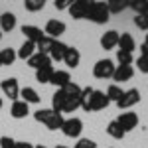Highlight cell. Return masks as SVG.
Listing matches in <instances>:
<instances>
[{
  "label": "cell",
  "mask_w": 148,
  "mask_h": 148,
  "mask_svg": "<svg viewBox=\"0 0 148 148\" xmlns=\"http://www.w3.org/2000/svg\"><path fill=\"white\" fill-rule=\"evenodd\" d=\"M63 95H65V107H63V113H75L81 107V87L77 83H67L63 89Z\"/></svg>",
  "instance_id": "6da1fadb"
},
{
  "label": "cell",
  "mask_w": 148,
  "mask_h": 148,
  "mask_svg": "<svg viewBox=\"0 0 148 148\" xmlns=\"http://www.w3.org/2000/svg\"><path fill=\"white\" fill-rule=\"evenodd\" d=\"M34 119L38 123H44L47 126V130H57V128H61L63 126V114L59 113H53L51 109H40V111H36L34 113Z\"/></svg>",
  "instance_id": "7a4b0ae2"
},
{
  "label": "cell",
  "mask_w": 148,
  "mask_h": 148,
  "mask_svg": "<svg viewBox=\"0 0 148 148\" xmlns=\"http://www.w3.org/2000/svg\"><path fill=\"white\" fill-rule=\"evenodd\" d=\"M109 18H111V14H109V8H107L105 2H91L87 20H91L95 24H107Z\"/></svg>",
  "instance_id": "3957f363"
},
{
  "label": "cell",
  "mask_w": 148,
  "mask_h": 148,
  "mask_svg": "<svg viewBox=\"0 0 148 148\" xmlns=\"http://www.w3.org/2000/svg\"><path fill=\"white\" fill-rule=\"evenodd\" d=\"M114 69H116V65H114L111 59H99L93 65V75L97 79H111L114 75Z\"/></svg>",
  "instance_id": "277c9868"
},
{
  "label": "cell",
  "mask_w": 148,
  "mask_h": 148,
  "mask_svg": "<svg viewBox=\"0 0 148 148\" xmlns=\"http://www.w3.org/2000/svg\"><path fill=\"white\" fill-rule=\"evenodd\" d=\"M81 130H83V121H81V119L71 116V119H65V121H63L61 132H63L67 138H79Z\"/></svg>",
  "instance_id": "5b68a950"
},
{
  "label": "cell",
  "mask_w": 148,
  "mask_h": 148,
  "mask_svg": "<svg viewBox=\"0 0 148 148\" xmlns=\"http://www.w3.org/2000/svg\"><path fill=\"white\" fill-rule=\"evenodd\" d=\"M89 6H91L89 0H75V2L69 4L67 10H69V14H71L73 20H83V18H87V14H89Z\"/></svg>",
  "instance_id": "8992f818"
},
{
  "label": "cell",
  "mask_w": 148,
  "mask_h": 148,
  "mask_svg": "<svg viewBox=\"0 0 148 148\" xmlns=\"http://www.w3.org/2000/svg\"><path fill=\"white\" fill-rule=\"evenodd\" d=\"M109 97L105 95V91H93L91 95V101H89V109H87V113L89 111H103V109H107L109 107Z\"/></svg>",
  "instance_id": "52a82bcc"
},
{
  "label": "cell",
  "mask_w": 148,
  "mask_h": 148,
  "mask_svg": "<svg viewBox=\"0 0 148 148\" xmlns=\"http://www.w3.org/2000/svg\"><path fill=\"white\" fill-rule=\"evenodd\" d=\"M65 30H67L65 22H61V20H47L44 34H46L47 38H51V40H57L61 34H65Z\"/></svg>",
  "instance_id": "ba28073f"
},
{
  "label": "cell",
  "mask_w": 148,
  "mask_h": 148,
  "mask_svg": "<svg viewBox=\"0 0 148 148\" xmlns=\"http://www.w3.org/2000/svg\"><path fill=\"white\" fill-rule=\"evenodd\" d=\"M0 87H2V93H4L6 97H10L12 101H18V97H20V85H18V79L8 77V79H4L2 83H0Z\"/></svg>",
  "instance_id": "9c48e42d"
},
{
  "label": "cell",
  "mask_w": 148,
  "mask_h": 148,
  "mask_svg": "<svg viewBox=\"0 0 148 148\" xmlns=\"http://www.w3.org/2000/svg\"><path fill=\"white\" fill-rule=\"evenodd\" d=\"M140 101V91L138 89H128V91L123 93V97L119 99V109H130V107H134L136 103Z\"/></svg>",
  "instance_id": "30bf717a"
},
{
  "label": "cell",
  "mask_w": 148,
  "mask_h": 148,
  "mask_svg": "<svg viewBox=\"0 0 148 148\" xmlns=\"http://www.w3.org/2000/svg\"><path fill=\"white\" fill-rule=\"evenodd\" d=\"M116 123H119V126L125 130V134H126L128 130H134L138 126V116H136V113H121Z\"/></svg>",
  "instance_id": "8fae6325"
},
{
  "label": "cell",
  "mask_w": 148,
  "mask_h": 148,
  "mask_svg": "<svg viewBox=\"0 0 148 148\" xmlns=\"http://www.w3.org/2000/svg\"><path fill=\"white\" fill-rule=\"evenodd\" d=\"M22 34L26 36L28 42H34V44H38V42L46 36L38 26H32V24H24V26H22Z\"/></svg>",
  "instance_id": "7c38bea8"
},
{
  "label": "cell",
  "mask_w": 148,
  "mask_h": 148,
  "mask_svg": "<svg viewBox=\"0 0 148 148\" xmlns=\"http://www.w3.org/2000/svg\"><path fill=\"white\" fill-rule=\"evenodd\" d=\"M51 85H56L57 89H63L67 83H71V75L69 71H63V69H53V75H51Z\"/></svg>",
  "instance_id": "4fadbf2b"
},
{
  "label": "cell",
  "mask_w": 148,
  "mask_h": 148,
  "mask_svg": "<svg viewBox=\"0 0 148 148\" xmlns=\"http://www.w3.org/2000/svg\"><path fill=\"white\" fill-rule=\"evenodd\" d=\"M132 75H134V69H132V65H116L113 79L116 81V83H125V81L132 79Z\"/></svg>",
  "instance_id": "5bb4252c"
},
{
  "label": "cell",
  "mask_w": 148,
  "mask_h": 148,
  "mask_svg": "<svg viewBox=\"0 0 148 148\" xmlns=\"http://www.w3.org/2000/svg\"><path fill=\"white\" fill-rule=\"evenodd\" d=\"M119 46V32L114 30H109L101 36V47L103 49H114Z\"/></svg>",
  "instance_id": "9a60e30c"
},
{
  "label": "cell",
  "mask_w": 148,
  "mask_h": 148,
  "mask_svg": "<svg viewBox=\"0 0 148 148\" xmlns=\"http://www.w3.org/2000/svg\"><path fill=\"white\" fill-rule=\"evenodd\" d=\"M119 47L121 51H126V53H132L136 49V44H134V38L130 34H119Z\"/></svg>",
  "instance_id": "2e32d148"
},
{
  "label": "cell",
  "mask_w": 148,
  "mask_h": 148,
  "mask_svg": "<svg viewBox=\"0 0 148 148\" xmlns=\"http://www.w3.org/2000/svg\"><path fill=\"white\" fill-rule=\"evenodd\" d=\"M63 61H65V65L71 69H75L79 65L81 61V53L77 47H67V51H65V56H63Z\"/></svg>",
  "instance_id": "e0dca14e"
},
{
  "label": "cell",
  "mask_w": 148,
  "mask_h": 148,
  "mask_svg": "<svg viewBox=\"0 0 148 148\" xmlns=\"http://www.w3.org/2000/svg\"><path fill=\"white\" fill-rule=\"evenodd\" d=\"M28 65L34 67V69H42V67L51 65V59H49V56H44V53H38V51H36L34 56L28 59Z\"/></svg>",
  "instance_id": "ac0fdd59"
},
{
  "label": "cell",
  "mask_w": 148,
  "mask_h": 148,
  "mask_svg": "<svg viewBox=\"0 0 148 148\" xmlns=\"http://www.w3.org/2000/svg\"><path fill=\"white\" fill-rule=\"evenodd\" d=\"M28 113H30L28 103H24V101H14V103H12L10 114L14 116V119H26V116H28Z\"/></svg>",
  "instance_id": "d6986e66"
},
{
  "label": "cell",
  "mask_w": 148,
  "mask_h": 148,
  "mask_svg": "<svg viewBox=\"0 0 148 148\" xmlns=\"http://www.w3.org/2000/svg\"><path fill=\"white\" fill-rule=\"evenodd\" d=\"M67 47L63 42H53V46H51V51H49V59L51 61H63V56H65V51H67Z\"/></svg>",
  "instance_id": "ffe728a7"
},
{
  "label": "cell",
  "mask_w": 148,
  "mask_h": 148,
  "mask_svg": "<svg viewBox=\"0 0 148 148\" xmlns=\"http://www.w3.org/2000/svg\"><path fill=\"white\" fill-rule=\"evenodd\" d=\"M16 28V16L12 12H4L0 16V32H12Z\"/></svg>",
  "instance_id": "44dd1931"
},
{
  "label": "cell",
  "mask_w": 148,
  "mask_h": 148,
  "mask_svg": "<svg viewBox=\"0 0 148 148\" xmlns=\"http://www.w3.org/2000/svg\"><path fill=\"white\" fill-rule=\"evenodd\" d=\"M20 97L28 105H38L40 103V95H38V91H36L34 87H24V89H20Z\"/></svg>",
  "instance_id": "7402d4cb"
},
{
  "label": "cell",
  "mask_w": 148,
  "mask_h": 148,
  "mask_svg": "<svg viewBox=\"0 0 148 148\" xmlns=\"http://www.w3.org/2000/svg\"><path fill=\"white\" fill-rule=\"evenodd\" d=\"M63 107H65V95H63L61 89H57L53 93V97H51V111L63 114Z\"/></svg>",
  "instance_id": "603a6c76"
},
{
  "label": "cell",
  "mask_w": 148,
  "mask_h": 148,
  "mask_svg": "<svg viewBox=\"0 0 148 148\" xmlns=\"http://www.w3.org/2000/svg\"><path fill=\"white\" fill-rule=\"evenodd\" d=\"M34 53H36V44L26 40L22 46H20V49L16 51V57H20V59H26V61H28V59L34 56Z\"/></svg>",
  "instance_id": "cb8c5ba5"
},
{
  "label": "cell",
  "mask_w": 148,
  "mask_h": 148,
  "mask_svg": "<svg viewBox=\"0 0 148 148\" xmlns=\"http://www.w3.org/2000/svg\"><path fill=\"white\" fill-rule=\"evenodd\" d=\"M107 134L111 138H114V140H123V138H125V130L119 126L116 121H111V123L107 125Z\"/></svg>",
  "instance_id": "d4e9b609"
},
{
  "label": "cell",
  "mask_w": 148,
  "mask_h": 148,
  "mask_svg": "<svg viewBox=\"0 0 148 148\" xmlns=\"http://www.w3.org/2000/svg\"><path fill=\"white\" fill-rule=\"evenodd\" d=\"M53 42L56 40H51V38H47V36H44L38 44H36V51L38 53H44V56H49V51H51V46H53Z\"/></svg>",
  "instance_id": "484cf974"
},
{
  "label": "cell",
  "mask_w": 148,
  "mask_h": 148,
  "mask_svg": "<svg viewBox=\"0 0 148 148\" xmlns=\"http://www.w3.org/2000/svg\"><path fill=\"white\" fill-rule=\"evenodd\" d=\"M51 75H53V67H51V65L36 69V81H38V83H49V81H51Z\"/></svg>",
  "instance_id": "4316f807"
},
{
  "label": "cell",
  "mask_w": 148,
  "mask_h": 148,
  "mask_svg": "<svg viewBox=\"0 0 148 148\" xmlns=\"http://www.w3.org/2000/svg\"><path fill=\"white\" fill-rule=\"evenodd\" d=\"M107 8H109V14H121L128 8V0H111L107 2Z\"/></svg>",
  "instance_id": "83f0119b"
},
{
  "label": "cell",
  "mask_w": 148,
  "mask_h": 148,
  "mask_svg": "<svg viewBox=\"0 0 148 148\" xmlns=\"http://www.w3.org/2000/svg\"><path fill=\"white\" fill-rule=\"evenodd\" d=\"M128 8L136 12V16L148 14V0H128Z\"/></svg>",
  "instance_id": "f1b7e54d"
},
{
  "label": "cell",
  "mask_w": 148,
  "mask_h": 148,
  "mask_svg": "<svg viewBox=\"0 0 148 148\" xmlns=\"http://www.w3.org/2000/svg\"><path fill=\"white\" fill-rule=\"evenodd\" d=\"M16 61V51L12 47H4L0 51V65H12Z\"/></svg>",
  "instance_id": "f546056e"
},
{
  "label": "cell",
  "mask_w": 148,
  "mask_h": 148,
  "mask_svg": "<svg viewBox=\"0 0 148 148\" xmlns=\"http://www.w3.org/2000/svg\"><path fill=\"white\" fill-rule=\"evenodd\" d=\"M123 89H121V85H116V83H113V85H109V89H107V97H109V101H114V103H119V99L123 97Z\"/></svg>",
  "instance_id": "4dcf8cb0"
},
{
  "label": "cell",
  "mask_w": 148,
  "mask_h": 148,
  "mask_svg": "<svg viewBox=\"0 0 148 148\" xmlns=\"http://www.w3.org/2000/svg\"><path fill=\"white\" fill-rule=\"evenodd\" d=\"M93 87H83L81 89V109L87 111L89 109V101H91V95H93Z\"/></svg>",
  "instance_id": "1f68e13d"
},
{
  "label": "cell",
  "mask_w": 148,
  "mask_h": 148,
  "mask_svg": "<svg viewBox=\"0 0 148 148\" xmlns=\"http://www.w3.org/2000/svg\"><path fill=\"white\" fill-rule=\"evenodd\" d=\"M44 6H46L44 0H26L24 2V8L28 12H40V10H44Z\"/></svg>",
  "instance_id": "d6a6232c"
},
{
  "label": "cell",
  "mask_w": 148,
  "mask_h": 148,
  "mask_svg": "<svg viewBox=\"0 0 148 148\" xmlns=\"http://www.w3.org/2000/svg\"><path fill=\"white\" fill-rule=\"evenodd\" d=\"M116 61L119 65H132V53H126V51H116Z\"/></svg>",
  "instance_id": "836d02e7"
},
{
  "label": "cell",
  "mask_w": 148,
  "mask_h": 148,
  "mask_svg": "<svg viewBox=\"0 0 148 148\" xmlns=\"http://www.w3.org/2000/svg\"><path fill=\"white\" fill-rule=\"evenodd\" d=\"M134 24H136V28H140V30L148 32V14H142V16H134Z\"/></svg>",
  "instance_id": "e575fe53"
},
{
  "label": "cell",
  "mask_w": 148,
  "mask_h": 148,
  "mask_svg": "<svg viewBox=\"0 0 148 148\" xmlns=\"http://www.w3.org/2000/svg\"><path fill=\"white\" fill-rule=\"evenodd\" d=\"M73 148H97V142H95V140H91V138H81V140Z\"/></svg>",
  "instance_id": "d590c367"
},
{
  "label": "cell",
  "mask_w": 148,
  "mask_h": 148,
  "mask_svg": "<svg viewBox=\"0 0 148 148\" xmlns=\"http://www.w3.org/2000/svg\"><path fill=\"white\" fill-rule=\"evenodd\" d=\"M136 67L140 73H148V57L146 56H140L136 59Z\"/></svg>",
  "instance_id": "8d00e7d4"
},
{
  "label": "cell",
  "mask_w": 148,
  "mask_h": 148,
  "mask_svg": "<svg viewBox=\"0 0 148 148\" xmlns=\"http://www.w3.org/2000/svg\"><path fill=\"white\" fill-rule=\"evenodd\" d=\"M0 148H16V140L10 136H2L0 138Z\"/></svg>",
  "instance_id": "74e56055"
},
{
  "label": "cell",
  "mask_w": 148,
  "mask_h": 148,
  "mask_svg": "<svg viewBox=\"0 0 148 148\" xmlns=\"http://www.w3.org/2000/svg\"><path fill=\"white\" fill-rule=\"evenodd\" d=\"M69 4H71L69 0H56V2H53V6H56L57 10H67Z\"/></svg>",
  "instance_id": "f35d334b"
},
{
  "label": "cell",
  "mask_w": 148,
  "mask_h": 148,
  "mask_svg": "<svg viewBox=\"0 0 148 148\" xmlns=\"http://www.w3.org/2000/svg\"><path fill=\"white\" fill-rule=\"evenodd\" d=\"M140 56H146L148 57V34H146V40L140 44Z\"/></svg>",
  "instance_id": "ab89813d"
},
{
  "label": "cell",
  "mask_w": 148,
  "mask_h": 148,
  "mask_svg": "<svg viewBox=\"0 0 148 148\" xmlns=\"http://www.w3.org/2000/svg\"><path fill=\"white\" fill-rule=\"evenodd\" d=\"M16 148H34V144H30V142H16Z\"/></svg>",
  "instance_id": "60d3db41"
},
{
  "label": "cell",
  "mask_w": 148,
  "mask_h": 148,
  "mask_svg": "<svg viewBox=\"0 0 148 148\" xmlns=\"http://www.w3.org/2000/svg\"><path fill=\"white\" fill-rule=\"evenodd\" d=\"M53 148H67V146H63V144H57V146H53Z\"/></svg>",
  "instance_id": "b9f144b4"
},
{
  "label": "cell",
  "mask_w": 148,
  "mask_h": 148,
  "mask_svg": "<svg viewBox=\"0 0 148 148\" xmlns=\"http://www.w3.org/2000/svg\"><path fill=\"white\" fill-rule=\"evenodd\" d=\"M34 148H47V146H44V144H38V146H34Z\"/></svg>",
  "instance_id": "7bdbcfd3"
},
{
  "label": "cell",
  "mask_w": 148,
  "mask_h": 148,
  "mask_svg": "<svg viewBox=\"0 0 148 148\" xmlns=\"http://www.w3.org/2000/svg\"><path fill=\"white\" fill-rule=\"evenodd\" d=\"M2 105H4V103H2V99H0V109H2Z\"/></svg>",
  "instance_id": "ee69618b"
},
{
  "label": "cell",
  "mask_w": 148,
  "mask_h": 148,
  "mask_svg": "<svg viewBox=\"0 0 148 148\" xmlns=\"http://www.w3.org/2000/svg\"><path fill=\"white\" fill-rule=\"evenodd\" d=\"M0 40H2V32H0Z\"/></svg>",
  "instance_id": "f6af8a7d"
}]
</instances>
